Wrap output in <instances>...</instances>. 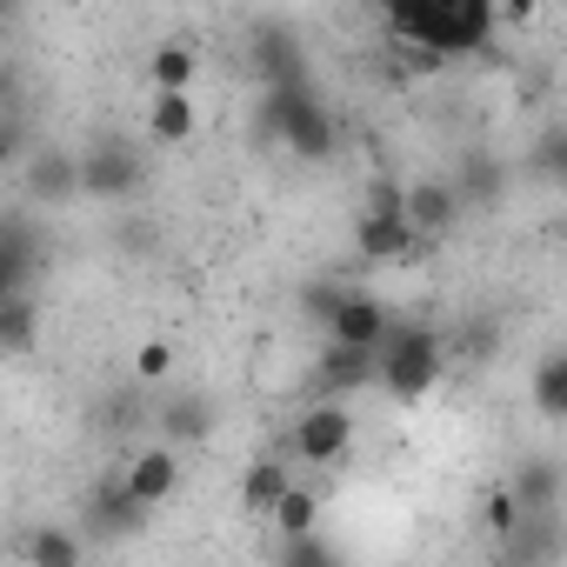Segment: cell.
Listing matches in <instances>:
<instances>
[{
    "label": "cell",
    "mask_w": 567,
    "mask_h": 567,
    "mask_svg": "<svg viewBox=\"0 0 567 567\" xmlns=\"http://www.w3.org/2000/svg\"><path fill=\"white\" fill-rule=\"evenodd\" d=\"M494 21L501 14L487 8V0H394L388 8V34L401 48H421V54H441V61L487 48Z\"/></svg>",
    "instance_id": "obj_1"
},
{
    "label": "cell",
    "mask_w": 567,
    "mask_h": 567,
    "mask_svg": "<svg viewBox=\"0 0 567 567\" xmlns=\"http://www.w3.org/2000/svg\"><path fill=\"white\" fill-rule=\"evenodd\" d=\"M254 134L295 147L301 161H328V154H334V121H328V107H321L308 87H267Z\"/></svg>",
    "instance_id": "obj_2"
},
{
    "label": "cell",
    "mask_w": 567,
    "mask_h": 567,
    "mask_svg": "<svg viewBox=\"0 0 567 567\" xmlns=\"http://www.w3.org/2000/svg\"><path fill=\"white\" fill-rule=\"evenodd\" d=\"M434 381H441V341H434V328H394L381 341V388L394 401H427Z\"/></svg>",
    "instance_id": "obj_3"
},
{
    "label": "cell",
    "mask_w": 567,
    "mask_h": 567,
    "mask_svg": "<svg viewBox=\"0 0 567 567\" xmlns=\"http://www.w3.org/2000/svg\"><path fill=\"white\" fill-rule=\"evenodd\" d=\"M348 441H354V414H348L341 401H315V408L295 421V454L315 461V467H334V461L348 454Z\"/></svg>",
    "instance_id": "obj_4"
},
{
    "label": "cell",
    "mask_w": 567,
    "mask_h": 567,
    "mask_svg": "<svg viewBox=\"0 0 567 567\" xmlns=\"http://www.w3.org/2000/svg\"><path fill=\"white\" fill-rule=\"evenodd\" d=\"M134 187H141V154H134L127 141H101V147L81 154V194H94V200H127Z\"/></svg>",
    "instance_id": "obj_5"
},
{
    "label": "cell",
    "mask_w": 567,
    "mask_h": 567,
    "mask_svg": "<svg viewBox=\"0 0 567 567\" xmlns=\"http://www.w3.org/2000/svg\"><path fill=\"white\" fill-rule=\"evenodd\" d=\"M388 334H394V321H388V308H381L374 295H348L341 315L328 321V341H334V348H368V354H381Z\"/></svg>",
    "instance_id": "obj_6"
},
{
    "label": "cell",
    "mask_w": 567,
    "mask_h": 567,
    "mask_svg": "<svg viewBox=\"0 0 567 567\" xmlns=\"http://www.w3.org/2000/svg\"><path fill=\"white\" fill-rule=\"evenodd\" d=\"M368 381H381V354H368V348H334V341H328V354H321V368H315V394L334 401V394L368 388Z\"/></svg>",
    "instance_id": "obj_7"
},
{
    "label": "cell",
    "mask_w": 567,
    "mask_h": 567,
    "mask_svg": "<svg viewBox=\"0 0 567 567\" xmlns=\"http://www.w3.org/2000/svg\"><path fill=\"white\" fill-rule=\"evenodd\" d=\"M121 481H127V494H134L141 507H161V501L181 487V454H174L167 441H161V447H141V454H134V467H127Z\"/></svg>",
    "instance_id": "obj_8"
},
{
    "label": "cell",
    "mask_w": 567,
    "mask_h": 567,
    "mask_svg": "<svg viewBox=\"0 0 567 567\" xmlns=\"http://www.w3.org/2000/svg\"><path fill=\"white\" fill-rule=\"evenodd\" d=\"M28 280H34V234L21 214H8L0 220V301H21Z\"/></svg>",
    "instance_id": "obj_9"
},
{
    "label": "cell",
    "mask_w": 567,
    "mask_h": 567,
    "mask_svg": "<svg viewBox=\"0 0 567 567\" xmlns=\"http://www.w3.org/2000/svg\"><path fill=\"white\" fill-rule=\"evenodd\" d=\"M408 220H414L421 240H434V234H447V227L461 220V194H454L447 181H414V187H408Z\"/></svg>",
    "instance_id": "obj_10"
},
{
    "label": "cell",
    "mask_w": 567,
    "mask_h": 567,
    "mask_svg": "<svg viewBox=\"0 0 567 567\" xmlns=\"http://www.w3.org/2000/svg\"><path fill=\"white\" fill-rule=\"evenodd\" d=\"M354 247L368 260H414V254H427V240L414 234V220H368V214L354 227Z\"/></svg>",
    "instance_id": "obj_11"
},
{
    "label": "cell",
    "mask_w": 567,
    "mask_h": 567,
    "mask_svg": "<svg viewBox=\"0 0 567 567\" xmlns=\"http://www.w3.org/2000/svg\"><path fill=\"white\" fill-rule=\"evenodd\" d=\"M87 507H94V520H101L107 534H141V527H147V514H154V507H141V501L127 494V481H101Z\"/></svg>",
    "instance_id": "obj_12"
},
{
    "label": "cell",
    "mask_w": 567,
    "mask_h": 567,
    "mask_svg": "<svg viewBox=\"0 0 567 567\" xmlns=\"http://www.w3.org/2000/svg\"><path fill=\"white\" fill-rule=\"evenodd\" d=\"M254 68H260L267 87H308V68H301V54H295L288 34H260L254 41Z\"/></svg>",
    "instance_id": "obj_13"
},
{
    "label": "cell",
    "mask_w": 567,
    "mask_h": 567,
    "mask_svg": "<svg viewBox=\"0 0 567 567\" xmlns=\"http://www.w3.org/2000/svg\"><path fill=\"white\" fill-rule=\"evenodd\" d=\"M214 427V408L200 401V394H174L167 408H161V441L167 447H187V441H200Z\"/></svg>",
    "instance_id": "obj_14"
},
{
    "label": "cell",
    "mask_w": 567,
    "mask_h": 567,
    "mask_svg": "<svg viewBox=\"0 0 567 567\" xmlns=\"http://www.w3.org/2000/svg\"><path fill=\"white\" fill-rule=\"evenodd\" d=\"M267 527H274L280 540H308V534L321 527V494H315V487H288V501L267 514Z\"/></svg>",
    "instance_id": "obj_15"
},
{
    "label": "cell",
    "mask_w": 567,
    "mask_h": 567,
    "mask_svg": "<svg viewBox=\"0 0 567 567\" xmlns=\"http://www.w3.org/2000/svg\"><path fill=\"white\" fill-rule=\"evenodd\" d=\"M28 187H34V200H68V194H81V154H41V161L28 167Z\"/></svg>",
    "instance_id": "obj_16"
},
{
    "label": "cell",
    "mask_w": 567,
    "mask_h": 567,
    "mask_svg": "<svg viewBox=\"0 0 567 567\" xmlns=\"http://www.w3.org/2000/svg\"><path fill=\"white\" fill-rule=\"evenodd\" d=\"M288 467H280V461H254L247 474H240V501H247V514H274L280 501H288Z\"/></svg>",
    "instance_id": "obj_17"
},
{
    "label": "cell",
    "mask_w": 567,
    "mask_h": 567,
    "mask_svg": "<svg viewBox=\"0 0 567 567\" xmlns=\"http://www.w3.org/2000/svg\"><path fill=\"white\" fill-rule=\"evenodd\" d=\"M147 134H154L161 147L194 141V101H187V94H154V107H147Z\"/></svg>",
    "instance_id": "obj_18"
},
{
    "label": "cell",
    "mask_w": 567,
    "mask_h": 567,
    "mask_svg": "<svg viewBox=\"0 0 567 567\" xmlns=\"http://www.w3.org/2000/svg\"><path fill=\"white\" fill-rule=\"evenodd\" d=\"M34 334H41V308H34V295L0 301V348H8V354H28Z\"/></svg>",
    "instance_id": "obj_19"
},
{
    "label": "cell",
    "mask_w": 567,
    "mask_h": 567,
    "mask_svg": "<svg viewBox=\"0 0 567 567\" xmlns=\"http://www.w3.org/2000/svg\"><path fill=\"white\" fill-rule=\"evenodd\" d=\"M534 408H540L547 421H567V348L534 368Z\"/></svg>",
    "instance_id": "obj_20"
},
{
    "label": "cell",
    "mask_w": 567,
    "mask_h": 567,
    "mask_svg": "<svg viewBox=\"0 0 567 567\" xmlns=\"http://www.w3.org/2000/svg\"><path fill=\"white\" fill-rule=\"evenodd\" d=\"M147 74H154V94H187V81H194V48H181V41L154 48Z\"/></svg>",
    "instance_id": "obj_21"
},
{
    "label": "cell",
    "mask_w": 567,
    "mask_h": 567,
    "mask_svg": "<svg viewBox=\"0 0 567 567\" xmlns=\"http://www.w3.org/2000/svg\"><path fill=\"white\" fill-rule=\"evenodd\" d=\"M28 567H81V534H68V527L28 534Z\"/></svg>",
    "instance_id": "obj_22"
},
{
    "label": "cell",
    "mask_w": 567,
    "mask_h": 567,
    "mask_svg": "<svg viewBox=\"0 0 567 567\" xmlns=\"http://www.w3.org/2000/svg\"><path fill=\"white\" fill-rule=\"evenodd\" d=\"M514 501H520V514H540V507H554V467H547V461L520 467V474H514Z\"/></svg>",
    "instance_id": "obj_23"
},
{
    "label": "cell",
    "mask_w": 567,
    "mask_h": 567,
    "mask_svg": "<svg viewBox=\"0 0 567 567\" xmlns=\"http://www.w3.org/2000/svg\"><path fill=\"white\" fill-rule=\"evenodd\" d=\"M274 567H341V560H334V547L321 534H308V540H280Z\"/></svg>",
    "instance_id": "obj_24"
},
{
    "label": "cell",
    "mask_w": 567,
    "mask_h": 567,
    "mask_svg": "<svg viewBox=\"0 0 567 567\" xmlns=\"http://www.w3.org/2000/svg\"><path fill=\"white\" fill-rule=\"evenodd\" d=\"M368 220H408V187L374 181V187H368Z\"/></svg>",
    "instance_id": "obj_25"
},
{
    "label": "cell",
    "mask_w": 567,
    "mask_h": 567,
    "mask_svg": "<svg viewBox=\"0 0 567 567\" xmlns=\"http://www.w3.org/2000/svg\"><path fill=\"white\" fill-rule=\"evenodd\" d=\"M514 527H520V501H514V487L487 494V534H514Z\"/></svg>",
    "instance_id": "obj_26"
},
{
    "label": "cell",
    "mask_w": 567,
    "mask_h": 567,
    "mask_svg": "<svg viewBox=\"0 0 567 567\" xmlns=\"http://www.w3.org/2000/svg\"><path fill=\"white\" fill-rule=\"evenodd\" d=\"M134 374H141V381H161V374H174V348H167V341H147V348L134 354Z\"/></svg>",
    "instance_id": "obj_27"
},
{
    "label": "cell",
    "mask_w": 567,
    "mask_h": 567,
    "mask_svg": "<svg viewBox=\"0 0 567 567\" xmlns=\"http://www.w3.org/2000/svg\"><path fill=\"white\" fill-rule=\"evenodd\" d=\"M540 174H567V134H554V141H540Z\"/></svg>",
    "instance_id": "obj_28"
}]
</instances>
